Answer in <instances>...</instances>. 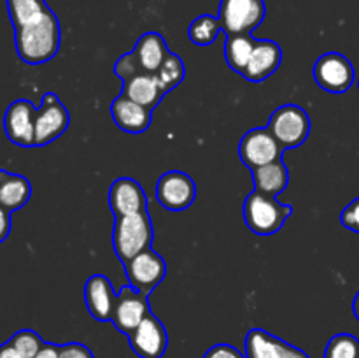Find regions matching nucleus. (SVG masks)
<instances>
[{
  "label": "nucleus",
  "mask_w": 359,
  "mask_h": 358,
  "mask_svg": "<svg viewBox=\"0 0 359 358\" xmlns=\"http://www.w3.org/2000/svg\"><path fill=\"white\" fill-rule=\"evenodd\" d=\"M62 42L60 21L51 9L39 20L14 28L16 53L28 65H41L55 58Z\"/></svg>",
  "instance_id": "nucleus-1"
},
{
  "label": "nucleus",
  "mask_w": 359,
  "mask_h": 358,
  "mask_svg": "<svg viewBox=\"0 0 359 358\" xmlns=\"http://www.w3.org/2000/svg\"><path fill=\"white\" fill-rule=\"evenodd\" d=\"M153 223H151L147 211L130 214V216L116 218L112 244H114V251L123 262V265L139 253L149 249L151 244H153Z\"/></svg>",
  "instance_id": "nucleus-2"
},
{
  "label": "nucleus",
  "mask_w": 359,
  "mask_h": 358,
  "mask_svg": "<svg viewBox=\"0 0 359 358\" xmlns=\"http://www.w3.org/2000/svg\"><path fill=\"white\" fill-rule=\"evenodd\" d=\"M293 213V207L279 202L276 197L265 195L262 192L249 193L244 202L245 225L256 235H272L284 227L287 218Z\"/></svg>",
  "instance_id": "nucleus-3"
},
{
  "label": "nucleus",
  "mask_w": 359,
  "mask_h": 358,
  "mask_svg": "<svg viewBox=\"0 0 359 358\" xmlns=\"http://www.w3.org/2000/svg\"><path fill=\"white\" fill-rule=\"evenodd\" d=\"M266 128L273 133L284 150L297 147L304 144L311 133V118L300 105L286 104L272 112Z\"/></svg>",
  "instance_id": "nucleus-4"
},
{
  "label": "nucleus",
  "mask_w": 359,
  "mask_h": 358,
  "mask_svg": "<svg viewBox=\"0 0 359 358\" xmlns=\"http://www.w3.org/2000/svg\"><path fill=\"white\" fill-rule=\"evenodd\" d=\"M265 14V0H221L217 20L226 35H241L256 30Z\"/></svg>",
  "instance_id": "nucleus-5"
},
{
  "label": "nucleus",
  "mask_w": 359,
  "mask_h": 358,
  "mask_svg": "<svg viewBox=\"0 0 359 358\" xmlns=\"http://www.w3.org/2000/svg\"><path fill=\"white\" fill-rule=\"evenodd\" d=\"M284 147L273 137L269 128H252L244 133L238 144V154L248 168H258L262 165L283 160Z\"/></svg>",
  "instance_id": "nucleus-6"
},
{
  "label": "nucleus",
  "mask_w": 359,
  "mask_h": 358,
  "mask_svg": "<svg viewBox=\"0 0 359 358\" xmlns=\"http://www.w3.org/2000/svg\"><path fill=\"white\" fill-rule=\"evenodd\" d=\"M314 79L318 86L330 93H344L354 83V67L351 60L340 53H325L314 63Z\"/></svg>",
  "instance_id": "nucleus-7"
},
{
  "label": "nucleus",
  "mask_w": 359,
  "mask_h": 358,
  "mask_svg": "<svg viewBox=\"0 0 359 358\" xmlns=\"http://www.w3.org/2000/svg\"><path fill=\"white\" fill-rule=\"evenodd\" d=\"M69 123L70 114L65 105L55 93H46L35 114V146H46L62 137Z\"/></svg>",
  "instance_id": "nucleus-8"
},
{
  "label": "nucleus",
  "mask_w": 359,
  "mask_h": 358,
  "mask_svg": "<svg viewBox=\"0 0 359 358\" xmlns=\"http://www.w3.org/2000/svg\"><path fill=\"white\" fill-rule=\"evenodd\" d=\"M123 267H125L130 286L146 295H149L163 281L165 274H167L165 260L151 248L133 256Z\"/></svg>",
  "instance_id": "nucleus-9"
},
{
  "label": "nucleus",
  "mask_w": 359,
  "mask_h": 358,
  "mask_svg": "<svg viewBox=\"0 0 359 358\" xmlns=\"http://www.w3.org/2000/svg\"><path fill=\"white\" fill-rule=\"evenodd\" d=\"M196 197V185L188 174L181 171L165 172L158 179L156 199L165 209L184 211L193 204Z\"/></svg>",
  "instance_id": "nucleus-10"
},
{
  "label": "nucleus",
  "mask_w": 359,
  "mask_h": 358,
  "mask_svg": "<svg viewBox=\"0 0 359 358\" xmlns=\"http://www.w3.org/2000/svg\"><path fill=\"white\" fill-rule=\"evenodd\" d=\"M149 305H147V295L140 293L135 288L123 286L121 291L116 297L114 311H112L111 321L116 329L125 336H130L137 326L142 323V319L149 314Z\"/></svg>",
  "instance_id": "nucleus-11"
},
{
  "label": "nucleus",
  "mask_w": 359,
  "mask_h": 358,
  "mask_svg": "<svg viewBox=\"0 0 359 358\" xmlns=\"http://www.w3.org/2000/svg\"><path fill=\"white\" fill-rule=\"evenodd\" d=\"M35 114L37 109L30 100H14L4 114V130L7 139L21 147L35 146Z\"/></svg>",
  "instance_id": "nucleus-12"
},
{
  "label": "nucleus",
  "mask_w": 359,
  "mask_h": 358,
  "mask_svg": "<svg viewBox=\"0 0 359 358\" xmlns=\"http://www.w3.org/2000/svg\"><path fill=\"white\" fill-rule=\"evenodd\" d=\"M133 353L140 358H161L168 346V333L163 323L153 312L142 319L128 336Z\"/></svg>",
  "instance_id": "nucleus-13"
},
{
  "label": "nucleus",
  "mask_w": 359,
  "mask_h": 358,
  "mask_svg": "<svg viewBox=\"0 0 359 358\" xmlns=\"http://www.w3.org/2000/svg\"><path fill=\"white\" fill-rule=\"evenodd\" d=\"M245 354L248 358H309L305 351L263 329L249 330L245 336Z\"/></svg>",
  "instance_id": "nucleus-14"
},
{
  "label": "nucleus",
  "mask_w": 359,
  "mask_h": 358,
  "mask_svg": "<svg viewBox=\"0 0 359 358\" xmlns=\"http://www.w3.org/2000/svg\"><path fill=\"white\" fill-rule=\"evenodd\" d=\"M109 206L116 218L147 211L144 188L132 178H119L109 188Z\"/></svg>",
  "instance_id": "nucleus-15"
},
{
  "label": "nucleus",
  "mask_w": 359,
  "mask_h": 358,
  "mask_svg": "<svg viewBox=\"0 0 359 358\" xmlns=\"http://www.w3.org/2000/svg\"><path fill=\"white\" fill-rule=\"evenodd\" d=\"M118 293L104 274H93L84 286V300L90 314L98 321H111Z\"/></svg>",
  "instance_id": "nucleus-16"
},
{
  "label": "nucleus",
  "mask_w": 359,
  "mask_h": 358,
  "mask_svg": "<svg viewBox=\"0 0 359 358\" xmlns=\"http://www.w3.org/2000/svg\"><path fill=\"white\" fill-rule=\"evenodd\" d=\"M280 62H283V49L279 44L273 41H256L244 77L251 83H262L279 69Z\"/></svg>",
  "instance_id": "nucleus-17"
},
{
  "label": "nucleus",
  "mask_w": 359,
  "mask_h": 358,
  "mask_svg": "<svg viewBox=\"0 0 359 358\" xmlns=\"http://www.w3.org/2000/svg\"><path fill=\"white\" fill-rule=\"evenodd\" d=\"M123 97L130 98V100L137 102L142 107L153 111L163 98L165 91L161 90L160 81L154 74L139 72L132 76L130 79L123 81Z\"/></svg>",
  "instance_id": "nucleus-18"
},
{
  "label": "nucleus",
  "mask_w": 359,
  "mask_h": 358,
  "mask_svg": "<svg viewBox=\"0 0 359 358\" xmlns=\"http://www.w3.org/2000/svg\"><path fill=\"white\" fill-rule=\"evenodd\" d=\"M132 55L142 72L156 74L167 60V56L170 55V51H168L165 39L158 32H146L137 41Z\"/></svg>",
  "instance_id": "nucleus-19"
},
{
  "label": "nucleus",
  "mask_w": 359,
  "mask_h": 358,
  "mask_svg": "<svg viewBox=\"0 0 359 358\" xmlns=\"http://www.w3.org/2000/svg\"><path fill=\"white\" fill-rule=\"evenodd\" d=\"M111 114L116 125L128 133H140L147 130L151 125V118H153V111L142 107L123 95H119L112 102Z\"/></svg>",
  "instance_id": "nucleus-20"
},
{
  "label": "nucleus",
  "mask_w": 359,
  "mask_h": 358,
  "mask_svg": "<svg viewBox=\"0 0 359 358\" xmlns=\"http://www.w3.org/2000/svg\"><path fill=\"white\" fill-rule=\"evenodd\" d=\"M30 197L32 185L25 175L0 168V206L13 213L27 206Z\"/></svg>",
  "instance_id": "nucleus-21"
},
{
  "label": "nucleus",
  "mask_w": 359,
  "mask_h": 358,
  "mask_svg": "<svg viewBox=\"0 0 359 358\" xmlns=\"http://www.w3.org/2000/svg\"><path fill=\"white\" fill-rule=\"evenodd\" d=\"M252 179H255L256 192H262L270 197H277L286 190L290 174H287V168L283 164V160H279L262 165L258 168H252Z\"/></svg>",
  "instance_id": "nucleus-22"
},
{
  "label": "nucleus",
  "mask_w": 359,
  "mask_h": 358,
  "mask_svg": "<svg viewBox=\"0 0 359 358\" xmlns=\"http://www.w3.org/2000/svg\"><path fill=\"white\" fill-rule=\"evenodd\" d=\"M255 46L256 39L251 34L228 35L226 42H224V58H226L230 69L244 76L245 67L255 51Z\"/></svg>",
  "instance_id": "nucleus-23"
},
{
  "label": "nucleus",
  "mask_w": 359,
  "mask_h": 358,
  "mask_svg": "<svg viewBox=\"0 0 359 358\" xmlns=\"http://www.w3.org/2000/svg\"><path fill=\"white\" fill-rule=\"evenodd\" d=\"M9 20L14 28L25 27L32 21L39 20L49 11L46 0H6Z\"/></svg>",
  "instance_id": "nucleus-24"
},
{
  "label": "nucleus",
  "mask_w": 359,
  "mask_h": 358,
  "mask_svg": "<svg viewBox=\"0 0 359 358\" xmlns=\"http://www.w3.org/2000/svg\"><path fill=\"white\" fill-rule=\"evenodd\" d=\"M219 30V20L214 16H209V14H203V16H198L191 25H189L188 34L191 42H195L196 46H209L216 41Z\"/></svg>",
  "instance_id": "nucleus-25"
},
{
  "label": "nucleus",
  "mask_w": 359,
  "mask_h": 358,
  "mask_svg": "<svg viewBox=\"0 0 359 358\" xmlns=\"http://www.w3.org/2000/svg\"><path fill=\"white\" fill-rule=\"evenodd\" d=\"M184 72L186 70L182 60L179 58L177 55H174V53H170V55L167 56V60L163 62V65L160 67V70H158L154 76L160 81L161 90L167 93V91L174 90V88L184 79Z\"/></svg>",
  "instance_id": "nucleus-26"
},
{
  "label": "nucleus",
  "mask_w": 359,
  "mask_h": 358,
  "mask_svg": "<svg viewBox=\"0 0 359 358\" xmlns=\"http://www.w3.org/2000/svg\"><path fill=\"white\" fill-rule=\"evenodd\" d=\"M325 358H359V339L351 333H337L326 346Z\"/></svg>",
  "instance_id": "nucleus-27"
},
{
  "label": "nucleus",
  "mask_w": 359,
  "mask_h": 358,
  "mask_svg": "<svg viewBox=\"0 0 359 358\" xmlns=\"http://www.w3.org/2000/svg\"><path fill=\"white\" fill-rule=\"evenodd\" d=\"M9 343L23 354L25 358H34L44 346V340L41 339L37 332L34 330H20L9 339Z\"/></svg>",
  "instance_id": "nucleus-28"
},
{
  "label": "nucleus",
  "mask_w": 359,
  "mask_h": 358,
  "mask_svg": "<svg viewBox=\"0 0 359 358\" xmlns=\"http://www.w3.org/2000/svg\"><path fill=\"white\" fill-rule=\"evenodd\" d=\"M114 72L119 79L126 81V79H130L132 76H135V74L142 72V70H140V67L137 65V62H135V58H133L132 53H128V55L121 56V58L116 62Z\"/></svg>",
  "instance_id": "nucleus-29"
},
{
  "label": "nucleus",
  "mask_w": 359,
  "mask_h": 358,
  "mask_svg": "<svg viewBox=\"0 0 359 358\" xmlns=\"http://www.w3.org/2000/svg\"><path fill=\"white\" fill-rule=\"evenodd\" d=\"M340 221H342L344 227L359 234V197L358 199H354L353 202L342 211V214H340Z\"/></svg>",
  "instance_id": "nucleus-30"
},
{
  "label": "nucleus",
  "mask_w": 359,
  "mask_h": 358,
  "mask_svg": "<svg viewBox=\"0 0 359 358\" xmlns=\"http://www.w3.org/2000/svg\"><path fill=\"white\" fill-rule=\"evenodd\" d=\"M60 358H95L88 346L79 343H69L60 346Z\"/></svg>",
  "instance_id": "nucleus-31"
},
{
  "label": "nucleus",
  "mask_w": 359,
  "mask_h": 358,
  "mask_svg": "<svg viewBox=\"0 0 359 358\" xmlns=\"http://www.w3.org/2000/svg\"><path fill=\"white\" fill-rule=\"evenodd\" d=\"M203 358H244V354L230 344H216L203 354Z\"/></svg>",
  "instance_id": "nucleus-32"
},
{
  "label": "nucleus",
  "mask_w": 359,
  "mask_h": 358,
  "mask_svg": "<svg viewBox=\"0 0 359 358\" xmlns=\"http://www.w3.org/2000/svg\"><path fill=\"white\" fill-rule=\"evenodd\" d=\"M11 234V211L0 206V242L6 241Z\"/></svg>",
  "instance_id": "nucleus-33"
},
{
  "label": "nucleus",
  "mask_w": 359,
  "mask_h": 358,
  "mask_svg": "<svg viewBox=\"0 0 359 358\" xmlns=\"http://www.w3.org/2000/svg\"><path fill=\"white\" fill-rule=\"evenodd\" d=\"M34 358H60V346L44 343V346L41 347V351Z\"/></svg>",
  "instance_id": "nucleus-34"
},
{
  "label": "nucleus",
  "mask_w": 359,
  "mask_h": 358,
  "mask_svg": "<svg viewBox=\"0 0 359 358\" xmlns=\"http://www.w3.org/2000/svg\"><path fill=\"white\" fill-rule=\"evenodd\" d=\"M0 358H25V357L13 346V344L6 343L0 346Z\"/></svg>",
  "instance_id": "nucleus-35"
},
{
  "label": "nucleus",
  "mask_w": 359,
  "mask_h": 358,
  "mask_svg": "<svg viewBox=\"0 0 359 358\" xmlns=\"http://www.w3.org/2000/svg\"><path fill=\"white\" fill-rule=\"evenodd\" d=\"M353 311H354V316H356V319L359 321V291L356 293V297H354V302H353Z\"/></svg>",
  "instance_id": "nucleus-36"
},
{
  "label": "nucleus",
  "mask_w": 359,
  "mask_h": 358,
  "mask_svg": "<svg viewBox=\"0 0 359 358\" xmlns=\"http://www.w3.org/2000/svg\"><path fill=\"white\" fill-rule=\"evenodd\" d=\"M358 88H359V81H358Z\"/></svg>",
  "instance_id": "nucleus-37"
}]
</instances>
